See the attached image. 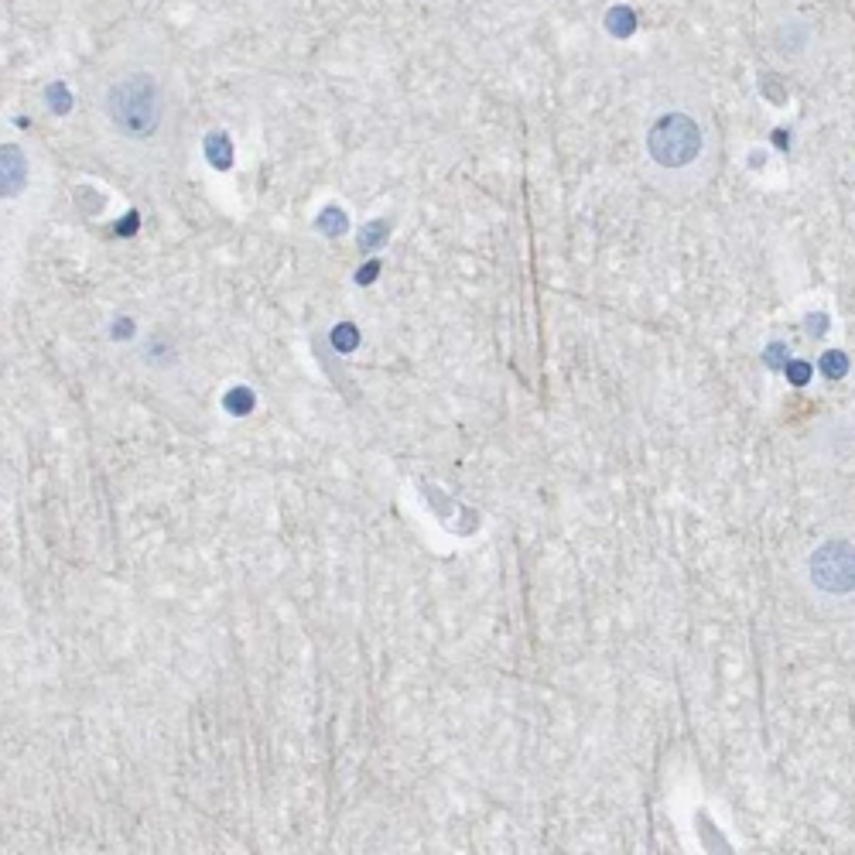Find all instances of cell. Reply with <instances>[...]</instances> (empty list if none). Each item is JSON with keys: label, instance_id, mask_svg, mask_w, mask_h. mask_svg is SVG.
I'll return each mask as SVG.
<instances>
[{"label": "cell", "instance_id": "6da1fadb", "mask_svg": "<svg viewBox=\"0 0 855 855\" xmlns=\"http://www.w3.org/2000/svg\"><path fill=\"white\" fill-rule=\"evenodd\" d=\"M106 117L127 141H147L161 123V93L147 72H130L106 89Z\"/></svg>", "mask_w": 855, "mask_h": 855}, {"label": "cell", "instance_id": "7a4b0ae2", "mask_svg": "<svg viewBox=\"0 0 855 855\" xmlns=\"http://www.w3.org/2000/svg\"><path fill=\"white\" fill-rule=\"evenodd\" d=\"M647 144H650V154L657 164L681 168V164L698 158V151H701V130L685 113H667V117H660V120L653 123Z\"/></svg>", "mask_w": 855, "mask_h": 855}, {"label": "cell", "instance_id": "3957f363", "mask_svg": "<svg viewBox=\"0 0 855 855\" xmlns=\"http://www.w3.org/2000/svg\"><path fill=\"white\" fill-rule=\"evenodd\" d=\"M811 582L821 592L845 596L855 589V548L845 541L821 544L811 558Z\"/></svg>", "mask_w": 855, "mask_h": 855}, {"label": "cell", "instance_id": "277c9868", "mask_svg": "<svg viewBox=\"0 0 855 855\" xmlns=\"http://www.w3.org/2000/svg\"><path fill=\"white\" fill-rule=\"evenodd\" d=\"M205 158H209V164H212V168L226 171V168L233 164V147H230V137H226V134H219V130H212V134L205 137Z\"/></svg>", "mask_w": 855, "mask_h": 855}, {"label": "cell", "instance_id": "5b68a950", "mask_svg": "<svg viewBox=\"0 0 855 855\" xmlns=\"http://www.w3.org/2000/svg\"><path fill=\"white\" fill-rule=\"evenodd\" d=\"M606 28H609L616 38H626V35H633V28H637V14H633L630 7H612L609 14H606Z\"/></svg>", "mask_w": 855, "mask_h": 855}, {"label": "cell", "instance_id": "8992f818", "mask_svg": "<svg viewBox=\"0 0 855 855\" xmlns=\"http://www.w3.org/2000/svg\"><path fill=\"white\" fill-rule=\"evenodd\" d=\"M821 373L828 376V380H842L845 373H849V356L842 353V349H828V353H821Z\"/></svg>", "mask_w": 855, "mask_h": 855}, {"label": "cell", "instance_id": "52a82bcc", "mask_svg": "<svg viewBox=\"0 0 855 855\" xmlns=\"http://www.w3.org/2000/svg\"><path fill=\"white\" fill-rule=\"evenodd\" d=\"M356 342H360V332H356V326H349V322L335 326V332H332V346H335L339 353H353V349H356Z\"/></svg>", "mask_w": 855, "mask_h": 855}, {"label": "cell", "instance_id": "ba28073f", "mask_svg": "<svg viewBox=\"0 0 855 855\" xmlns=\"http://www.w3.org/2000/svg\"><path fill=\"white\" fill-rule=\"evenodd\" d=\"M223 404H226L230 414H246V410H253V394H250L246 387H237V390H230V394L223 397Z\"/></svg>", "mask_w": 855, "mask_h": 855}, {"label": "cell", "instance_id": "9c48e42d", "mask_svg": "<svg viewBox=\"0 0 855 855\" xmlns=\"http://www.w3.org/2000/svg\"><path fill=\"white\" fill-rule=\"evenodd\" d=\"M319 226L326 230V237H339V233H346V212H342V209H326V212H322V219H319Z\"/></svg>", "mask_w": 855, "mask_h": 855}, {"label": "cell", "instance_id": "30bf717a", "mask_svg": "<svg viewBox=\"0 0 855 855\" xmlns=\"http://www.w3.org/2000/svg\"><path fill=\"white\" fill-rule=\"evenodd\" d=\"M48 106H51L55 113H69V106H72V96H69V89H65L62 82L48 86Z\"/></svg>", "mask_w": 855, "mask_h": 855}, {"label": "cell", "instance_id": "8fae6325", "mask_svg": "<svg viewBox=\"0 0 855 855\" xmlns=\"http://www.w3.org/2000/svg\"><path fill=\"white\" fill-rule=\"evenodd\" d=\"M387 230H390V226H387L383 219H380V223H369L367 230L360 233V243L367 246V250H373V246H380V240L387 237Z\"/></svg>", "mask_w": 855, "mask_h": 855}, {"label": "cell", "instance_id": "7c38bea8", "mask_svg": "<svg viewBox=\"0 0 855 855\" xmlns=\"http://www.w3.org/2000/svg\"><path fill=\"white\" fill-rule=\"evenodd\" d=\"M787 380L794 383V387H804L808 380H811V367L804 363V360H790L787 363Z\"/></svg>", "mask_w": 855, "mask_h": 855}, {"label": "cell", "instance_id": "4fadbf2b", "mask_svg": "<svg viewBox=\"0 0 855 855\" xmlns=\"http://www.w3.org/2000/svg\"><path fill=\"white\" fill-rule=\"evenodd\" d=\"M783 356H787V346H783V342L770 346V349H767V367H770V369H780V367H783Z\"/></svg>", "mask_w": 855, "mask_h": 855}, {"label": "cell", "instance_id": "5bb4252c", "mask_svg": "<svg viewBox=\"0 0 855 855\" xmlns=\"http://www.w3.org/2000/svg\"><path fill=\"white\" fill-rule=\"evenodd\" d=\"M828 328V315H808V332L811 335H821Z\"/></svg>", "mask_w": 855, "mask_h": 855}, {"label": "cell", "instance_id": "9a60e30c", "mask_svg": "<svg viewBox=\"0 0 855 855\" xmlns=\"http://www.w3.org/2000/svg\"><path fill=\"white\" fill-rule=\"evenodd\" d=\"M376 271H380V264H367V267L360 271V285H369V281L376 278Z\"/></svg>", "mask_w": 855, "mask_h": 855}, {"label": "cell", "instance_id": "2e32d148", "mask_svg": "<svg viewBox=\"0 0 855 855\" xmlns=\"http://www.w3.org/2000/svg\"><path fill=\"white\" fill-rule=\"evenodd\" d=\"M134 230H137V212H130V216H127V223H123L117 233H123V237H127V233H134Z\"/></svg>", "mask_w": 855, "mask_h": 855}]
</instances>
